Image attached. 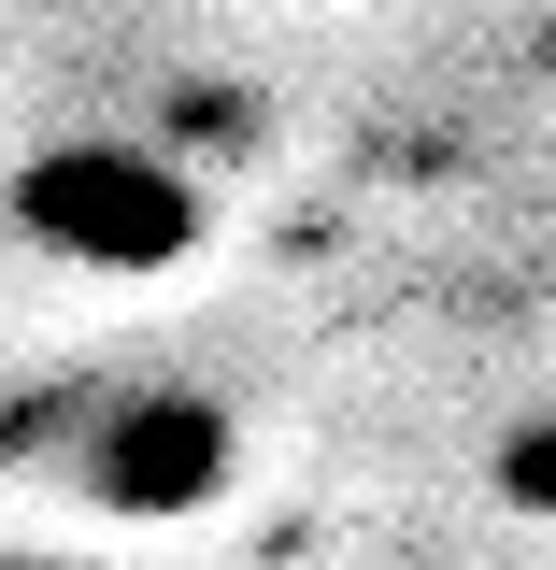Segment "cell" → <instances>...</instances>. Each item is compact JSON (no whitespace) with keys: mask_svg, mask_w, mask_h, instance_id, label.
<instances>
[{"mask_svg":"<svg viewBox=\"0 0 556 570\" xmlns=\"http://www.w3.org/2000/svg\"><path fill=\"white\" fill-rule=\"evenodd\" d=\"M14 456H29V485L86 499L115 528H186L243 485V414L214 385L115 371V385H58L43 414H14Z\"/></svg>","mask_w":556,"mask_h":570,"instance_id":"6da1fadb","label":"cell"},{"mask_svg":"<svg viewBox=\"0 0 556 570\" xmlns=\"http://www.w3.org/2000/svg\"><path fill=\"white\" fill-rule=\"evenodd\" d=\"M0 228L29 257H58V272L143 285V272H186L214 243V200H201V171L143 129H58L0 171Z\"/></svg>","mask_w":556,"mask_h":570,"instance_id":"7a4b0ae2","label":"cell"},{"mask_svg":"<svg viewBox=\"0 0 556 570\" xmlns=\"http://www.w3.org/2000/svg\"><path fill=\"white\" fill-rule=\"evenodd\" d=\"M499 499H528V513L556 499V428H514V442H499Z\"/></svg>","mask_w":556,"mask_h":570,"instance_id":"3957f363","label":"cell"},{"mask_svg":"<svg viewBox=\"0 0 556 570\" xmlns=\"http://www.w3.org/2000/svg\"><path fill=\"white\" fill-rule=\"evenodd\" d=\"M0 570H86V557H0Z\"/></svg>","mask_w":556,"mask_h":570,"instance_id":"277c9868","label":"cell"}]
</instances>
